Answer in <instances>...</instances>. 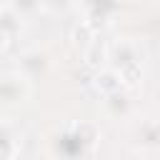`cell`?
<instances>
[{
    "label": "cell",
    "instance_id": "6da1fadb",
    "mask_svg": "<svg viewBox=\"0 0 160 160\" xmlns=\"http://www.w3.org/2000/svg\"><path fill=\"white\" fill-rule=\"evenodd\" d=\"M32 95V85L22 72H2L0 75V108H18L28 102Z\"/></svg>",
    "mask_w": 160,
    "mask_h": 160
},
{
    "label": "cell",
    "instance_id": "7a4b0ae2",
    "mask_svg": "<svg viewBox=\"0 0 160 160\" xmlns=\"http://www.w3.org/2000/svg\"><path fill=\"white\" fill-rule=\"evenodd\" d=\"M135 142L145 150H160V120L148 118L135 128Z\"/></svg>",
    "mask_w": 160,
    "mask_h": 160
},
{
    "label": "cell",
    "instance_id": "3957f363",
    "mask_svg": "<svg viewBox=\"0 0 160 160\" xmlns=\"http://www.w3.org/2000/svg\"><path fill=\"white\" fill-rule=\"evenodd\" d=\"M20 152V132L12 122L0 120V160H15Z\"/></svg>",
    "mask_w": 160,
    "mask_h": 160
},
{
    "label": "cell",
    "instance_id": "277c9868",
    "mask_svg": "<svg viewBox=\"0 0 160 160\" xmlns=\"http://www.w3.org/2000/svg\"><path fill=\"white\" fill-rule=\"evenodd\" d=\"M48 68H50V60H48L45 52H40V50H25V52L20 55V70H18V72H22V75L30 80V78H35V75H42Z\"/></svg>",
    "mask_w": 160,
    "mask_h": 160
},
{
    "label": "cell",
    "instance_id": "5b68a950",
    "mask_svg": "<svg viewBox=\"0 0 160 160\" xmlns=\"http://www.w3.org/2000/svg\"><path fill=\"white\" fill-rule=\"evenodd\" d=\"M110 58V45L102 40V38H92L88 45H85V52H82V60L88 68L92 70H100L105 68V60Z\"/></svg>",
    "mask_w": 160,
    "mask_h": 160
},
{
    "label": "cell",
    "instance_id": "8992f818",
    "mask_svg": "<svg viewBox=\"0 0 160 160\" xmlns=\"http://www.w3.org/2000/svg\"><path fill=\"white\" fill-rule=\"evenodd\" d=\"M92 85H95L105 98H108V95H115V92L122 90V80H120V75H118L115 68H100V70H95Z\"/></svg>",
    "mask_w": 160,
    "mask_h": 160
},
{
    "label": "cell",
    "instance_id": "52a82bcc",
    "mask_svg": "<svg viewBox=\"0 0 160 160\" xmlns=\"http://www.w3.org/2000/svg\"><path fill=\"white\" fill-rule=\"evenodd\" d=\"M110 58L118 62V68H122V65H128V62H140V50H138V45H135L132 40H120L118 45L110 48ZM118 68H115V70H118Z\"/></svg>",
    "mask_w": 160,
    "mask_h": 160
},
{
    "label": "cell",
    "instance_id": "ba28073f",
    "mask_svg": "<svg viewBox=\"0 0 160 160\" xmlns=\"http://www.w3.org/2000/svg\"><path fill=\"white\" fill-rule=\"evenodd\" d=\"M118 75L122 80V90L125 88H138L142 80V65L140 62H128L122 68H118Z\"/></svg>",
    "mask_w": 160,
    "mask_h": 160
},
{
    "label": "cell",
    "instance_id": "9c48e42d",
    "mask_svg": "<svg viewBox=\"0 0 160 160\" xmlns=\"http://www.w3.org/2000/svg\"><path fill=\"white\" fill-rule=\"evenodd\" d=\"M70 38H72V42H75V45H88V42L95 38V30L90 28V22H88V20H80V22H75V25H72Z\"/></svg>",
    "mask_w": 160,
    "mask_h": 160
},
{
    "label": "cell",
    "instance_id": "30bf717a",
    "mask_svg": "<svg viewBox=\"0 0 160 160\" xmlns=\"http://www.w3.org/2000/svg\"><path fill=\"white\" fill-rule=\"evenodd\" d=\"M75 135H78L88 148H92L95 140H98V128H95L92 122H80V125L75 128Z\"/></svg>",
    "mask_w": 160,
    "mask_h": 160
},
{
    "label": "cell",
    "instance_id": "8fae6325",
    "mask_svg": "<svg viewBox=\"0 0 160 160\" xmlns=\"http://www.w3.org/2000/svg\"><path fill=\"white\" fill-rule=\"evenodd\" d=\"M8 42H10V32H8V28L0 22V52L8 48Z\"/></svg>",
    "mask_w": 160,
    "mask_h": 160
}]
</instances>
